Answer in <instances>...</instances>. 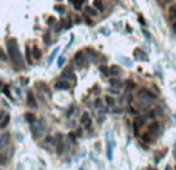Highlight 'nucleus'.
<instances>
[{
  "instance_id": "nucleus-1",
  "label": "nucleus",
  "mask_w": 176,
  "mask_h": 170,
  "mask_svg": "<svg viewBox=\"0 0 176 170\" xmlns=\"http://www.w3.org/2000/svg\"><path fill=\"white\" fill-rule=\"evenodd\" d=\"M6 50H8V56L13 60V64L17 67H22L23 60H22V54H20V51H19V43L16 39L9 37L6 40Z\"/></svg>"
},
{
  "instance_id": "nucleus-2",
  "label": "nucleus",
  "mask_w": 176,
  "mask_h": 170,
  "mask_svg": "<svg viewBox=\"0 0 176 170\" xmlns=\"http://www.w3.org/2000/svg\"><path fill=\"white\" fill-rule=\"evenodd\" d=\"M31 131H33V135L36 138H39L40 135H43V131H45V124L39 119H34L31 122Z\"/></svg>"
},
{
  "instance_id": "nucleus-3",
  "label": "nucleus",
  "mask_w": 176,
  "mask_h": 170,
  "mask_svg": "<svg viewBox=\"0 0 176 170\" xmlns=\"http://www.w3.org/2000/svg\"><path fill=\"white\" fill-rule=\"evenodd\" d=\"M74 62L79 65V67H87L88 64V59H87V54H85V51H79L76 56H74Z\"/></svg>"
},
{
  "instance_id": "nucleus-4",
  "label": "nucleus",
  "mask_w": 176,
  "mask_h": 170,
  "mask_svg": "<svg viewBox=\"0 0 176 170\" xmlns=\"http://www.w3.org/2000/svg\"><path fill=\"white\" fill-rule=\"evenodd\" d=\"M54 88H56V90H68V88H70V84H68L65 79H60V80H56Z\"/></svg>"
},
{
  "instance_id": "nucleus-5",
  "label": "nucleus",
  "mask_w": 176,
  "mask_h": 170,
  "mask_svg": "<svg viewBox=\"0 0 176 170\" xmlns=\"http://www.w3.org/2000/svg\"><path fill=\"white\" fill-rule=\"evenodd\" d=\"M8 144H9V133H3L0 136V150H3Z\"/></svg>"
},
{
  "instance_id": "nucleus-6",
  "label": "nucleus",
  "mask_w": 176,
  "mask_h": 170,
  "mask_svg": "<svg viewBox=\"0 0 176 170\" xmlns=\"http://www.w3.org/2000/svg\"><path fill=\"white\" fill-rule=\"evenodd\" d=\"M80 124L85 125V127H90V125H91V118H90L88 113H83V114L80 116Z\"/></svg>"
},
{
  "instance_id": "nucleus-7",
  "label": "nucleus",
  "mask_w": 176,
  "mask_h": 170,
  "mask_svg": "<svg viewBox=\"0 0 176 170\" xmlns=\"http://www.w3.org/2000/svg\"><path fill=\"white\" fill-rule=\"evenodd\" d=\"M85 54H87V59H88V60H97V59H99V54H97L94 50H87Z\"/></svg>"
},
{
  "instance_id": "nucleus-8",
  "label": "nucleus",
  "mask_w": 176,
  "mask_h": 170,
  "mask_svg": "<svg viewBox=\"0 0 176 170\" xmlns=\"http://www.w3.org/2000/svg\"><path fill=\"white\" fill-rule=\"evenodd\" d=\"M28 105H30L31 108H36V107H37V102H36V99H34L33 93H28Z\"/></svg>"
},
{
  "instance_id": "nucleus-9",
  "label": "nucleus",
  "mask_w": 176,
  "mask_h": 170,
  "mask_svg": "<svg viewBox=\"0 0 176 170\" xmlns=\"http://www.w3.org/2000/svg\"><path fill=\"white\" fill-rule=\"evenodd\" d=\"M107 156L108 159H113V141L108 139V148H107Z\"/></svg>"
},
{
  "instance_id": "nucleus-10",
  "label": "nucleus",
  "mask_w": 176,
  "mask_h": 170,
  "mask_svg": "<svg viewBox=\"0 0 176 170\" xmlns=\"http://www.w3.org/2000/svg\"><path fill=\"white\" fill-rule=\"evenodd\" d=\"M144 124V119L141 118V116H137L136 121H134V133H139V127Z\"/></svg>"
},
{
  "instance_id": "nucleus-11",
  "label": "nucleus",
  "mask_w": 176,
  "mask_h": 170,
  "mask_svg": "<svg viewBox=\"0 0 176 170\" xmlns=\"http://www.w3.org/2000/svg\"><path fill=\"white\" fill-rule=\"evenodd\" d=\"M8 124H9V116H8V114H5L3 118H2V121H0V128H5Z\"/></svg>"
},
{
  "instance_id": "nucleus-12",
  "label": "nucleus",
  "mask_w": 176,
  "mask_h": 170,
  "mask_svg": "<svg viewBox=\"0 0 176 170\" xmlns=\"http://www.w3.org/2000/svg\"><path fill=\"white\" fill-rule=\"evenodd\" d=\"M63 77H65V79H67V77H70V79H73V80H74L73 70H71V68H70V70H65V71H63Z\"/></svg>"
},
{
  "instance_id": "nucleus-13",
  "label": "nucleus",
  "mask_w": 176,
  "mask_h": 170,
  "mask_svg": "<svg viewBox=\"0 0 176 170\" xmlns=\"http://www.w3.org/2000/svg\"><path fill=\"white\" fill-rule=\"evenodd\" d=\"M134 56H136V59H144V60H147V56L144 54V53H141V50H136V51H134Z\"/></svg>"
},
{
  "instance_id": "nucleus-14",
  "label": "nucleus",
  "mask_w": 176,
  "mask_h": 170,
  "mask_svg": "<svg viewBox=\"0 0 176 170\" xmlns=\"http://www.w3.org/2000/svg\"><path fill=\"white\" fill-rule=\"evenodd\" d=\"M117 74H120V70H119L117 67H111V70H110V76H117Z\"/></svg>"
},
{
  "instance_id": "nucleus-15",
  "label": "nucleus",
  "mask_w": 176,
  "mask_h": 170,
  "mask_svg": "<svg viewBox=\"0 0 176 170\" xmlns=\"http://www.w3.org/2000/svg\"><path fill=\"white\" fill-rule=\"evenodd\" d=\"M33 54H34V57H36V59H40L42 53H40V50H39V48L36 47V48H33Z\"/></svg>"
},
{
  "instance_id": "nucleus-16",
  "label": "nucleus",
  "mask_w": 176,
  "mask_h": 170,
  "mask_svg": "<svg viewBox=\"0 0 176 170\" xmlns=\"http://www.w3.org/2000/svg\"><path fill=\"white\" fill-rule=\"evenodd\" d=\"M93 5H94V8H96L97 11H102V10H104V5L100 3V0H96V2L93 3Z\"/></svg>"
},
{
  "instance_id": "nucleus-17",
  "label": "nucleus",
  "mask_w": 176,
  "mask_h": 170,
  "mask_svg": "<svg viewBox=\"0 0 176 170\" xmlns=\"http://www.w3.org/2000/svg\"><path fill=\"white\" fill-rule=\"evenodd\" d=\"M157 130H159V124H157V122H153V124L150 125V131L153 133V131H157Z\"/></svg>"
},
{
  "instance_id": "nucleus-18",
  "label": "nucleus",
  "mask_w": 176,
  "mask_h": 170,
  "mask_svg": "<svg viewBox=\"0 0 176 170\" xmlns=\"http://www.w3.org/2000/svg\"><path fill=\"white\" fill-rule=\"evenodd\" d=\"M82 3H83V0H74V2H73V5H74V8H76V10H80Z\"/></svg>"
},
{
  "instance_id": "nucleus-19",
  "label": "nucleus",
  "mask_w": 176,
  "mask_h": 170,
  "mask_svg": "<svg viewBox=\"0 0 176 170\" xmlns=\"http://www.w3.org/2000/svg\"><path fill=\"white\" fill-rule=\"evenodd\" d=\"M85 13H87L88 16H96V14H97L96 10H93V8H85Z\"/></svg>"
},
{
  "instance_id": "nucleus-20",
  "label": "nucleus",
  "mask_w": 176,
  "mask_h": 170,
  "mask_svg": "<svg viewBox=\"0 0 176 170\" xmlns=\"http://www.w3.org/2000/svg\"><path fill=\"white\" fill-rule=\"evenodd\" d=\"M169 13H170V16L173 17V19H176V5H173V6L170 8V11H169Z\"/></svg>"
},
{
  "instance_id": "nucleus-21",
  "label": "nucleus",
  "mask_w": 176,
  "mask_h": 170,
  "mask_svg": "<svg viewBox=\"0 0 176 170\" xmlns=\"http://www.w3.org/2000/svg\"><path fill=\"white\" fill-rule=\"evenodd\" d=\"M6 161H8V158L3 155V153H0V166H3V164H6Z\"/></svg>"
},
{
  "instance_id": "nucleus-22",
  "label": "nucleus",
  "mask_w": 176,
  "mask_h": 170,
  "mask_svg": "<svg viewBox=\"0 0 176 170\" xmlns=\"http://www.w3.org/2000/svg\"><path fill=\"white\" fill-rule=\"evenodd\" d=\"M100 71H102V73H104V74H105L107 77L110 76V70H108L107 67H100Z\"/></svg>"
},
{
  "instance_id": "nucleus-23",
  "label": "nucleus",
  "mask_w": 176,
  "mask_h": 170,
  "mask_svg": "<svg viewBox=\"0 0 176 170\" xmlns=\"http://www.w3.org/2000/svg\"><path fill=\"white\" fill-rule=\"evenodd\" d=\"M105 101H107V105H110V107L114 105V99H111V97H105Z\"/></svg>"
},
{
  "instance_id": "nucleus-24",
  "label": "nucleus",
  "mask_w": 176,
  "mask_h": 170,
  "mask_svg": "<svg viewBox=\"0 0 176 170\" xmlns=\"http://www.w3.org/2000/svg\"><path fill=\"white\" fill-rule=\"evenodd\" d=\"M57 53H59V48H56V50H54V53L50 56V62H53V59H54L56 56H57Z\"/></svg>"
},
{
  "instance_id": "nucleus-25",
  "label": "nucleus",
  "mask_w": 176,
  "mask_h": 170,
  "mask_svg": "<svg viewBox=\"0 0 176 170\" xmlns=\"http://www.w3.org/2000/svg\"><path fill=\"white\" fill-rule=\"evenodd\" d=\"M0 59H2V60H6V54L3 53V50H2V48H0Z\"/></svg>"
},
{
  "instance_id": "nucleus-26",
  "label": "nucleus",
  "mask_w": 176,
  "mask_h": 170,
  "mask_svg": "<svg viewBox=\"0 0 176 170\" xmlns=\"http://www.w3.org/2000/svg\"><path fill=\"white\" fill-rule=\"evenodd\" d=\"M36 118H34V116L33 114H26V121H30V122H33Z\"/></svg>"
},
{
  "instance_id": "nucleus-27",
  "label": "nucleus",
  "mask_w": 176,
  "mask_h": 170,
  "mask_svg": "<svg viewBox=\"0 0 176 170\" xmlns=\"http://www.w3.org/2000/svg\"><path fill=\"white\" fill-rule=\"evenodd\" d=\"M169 2H172V0H157V3H159V5H165V3H169Z\"/></svg>"
},
{
  "instance_id": "nucleus-28",
  "label": "nucleus",
  "mask_w": 176,
  "mask_h": 170,
  "mask_svg": "<svg viewBox=\"0 0 176 170\" xmlns=\"http://www.w3.org/2000/svg\"><path fill=\"white\" fill-rule=\"evenodd\" d=\"M63 62H65V59H63V57H60V59H59V64H57V65H59V67H63Z\"/></svg>"
},
{
  "instance_id": "nucleus-29",
  "label": "nucleus",
  "mask_w": 176,
  "mask_h": 170,
  "mask_svg": "<svg viewBox=\"0 0 176 170\" xmlns=\"http://www.w3.org/2000/svg\"><path fill=\"white\" fill-rule=\"evenodd\" d=\"M56 10L60 11V13H63V11H65V8H63V6H56Z\"/></svg>"
},
{
  "instance_id": "nucleus-30",
  "label": "nucleus",
  "mask_w": 176,
  "mask_h": 170,
  "mask_svg": "<svg viewBox=\"0 0 176 170\" xmlns=\"http://www.w3.org/2000/svg\"><path fill=\"white\" fill-rule=\"evenodd\" d=\"M165 170H173V169H172L170 166H167V167H165Z\"/></svg>"
},
{
  "instance_id": "nucleus-31",
  "label": "nucleus",
  "mask_w": 176,
  "mask_h": 170,
  "mask_svg": "<svg viewBox=\"0 0 176 170\" xmlns=\"http://www.w3.org/2000/svg\"><path fill=\"white\" fill-rule=\"evenodd\" d=\"M173 30H175V33H176V25H173Z\"/></svg>"
},
{
  "instance_id": "nucleus-32",
  "label": "nucleus",
  "mask_w": 176,
  "mask_h": 170,
  "mask_svg": "<svg viewBox=\"0 0 176 170\" xmlns=\"http://www.w3.org/2000/svg\"><path fill=\"white\" fill-rule=\"evenodd\" d=\"M175 122H176V113H175Z\"/></svg>"
},
{
  "instance_id": "nucleus-33",
  "label": "nucleus",
  "mask_w": 176,
  "mask_h": 170,
  "mask_svg": "<svg viewBox=\"0 0 176 170\" xmlns=\"http://www.w3.org/2000/svg\"><path fill=\"white\" fill-rule=\"evenodd\" d=\"M71 2H74V0H71Z\"/></svg>"
}]
</instances>
